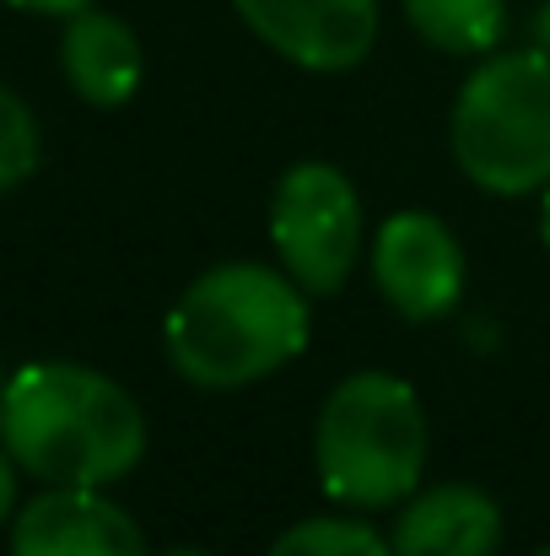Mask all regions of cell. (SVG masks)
<instances>
[{"instance_id":"1","label":"cell","mask_w":550,"mask_h":556,"mask_svg":"<svg viewBox=\"0 0 550 556\" xmlns=\"http://www.w3.org/2000/svg\"><path fill=\"white\" fill-rule=\"evenodd\" d=\"M0 443L43 486H114L146 459L136 394L87 363H27L5 378Z\"/></svg>"},{"instance_id":"2","label":"cell","mask_w":550,"mask_h":556,"mask_svg":"<svg viewBox=\"0 0 550 556\" xmlns=\"http://www.w3.org/2000/svg\"><path fill=\"white\" fill-rule=\"evenodd\" d=\"M308 292L259 260L200 270L163 319V352L183 383L232 394L265 383L308 352Z\"/></svg>"},{"instance_id":"3","label":"cell","mask_w":550,"mask_h":556,"mask_svg":"<svg viewBox=\"0 0 550 556\" xmlns=\"http://www.w3.org/2000/svg\"><path fill=\"white\" fill-rule=\"evenodd\" d=\"M432 427L415 383L399 372H346L314 416V470L330 503L351 514L399 508L426 486Z\"/></svg>"},{"instance_id":"4","label":"cell","mask_w":550,"mask_h":556,"mask_svg":"<svg viewBox=\"0 0 550 556\" xmlns=\"http://www.w3.org/2000/svg\"><path fill=\"white\" fill-rule=\"evenodd\" d=\"M448 152L470 185L502 200L550 185V54L540 43L475 60L453 92Z\"/></svg>"},{"instance_id":"5","label":"cell","mask_w":550,"mask_h":556,"mask_svg":"<svg viewBox=\"0 0 550 556\" xmlns=\"http://www.w3.org/2000/svg\"><path fill=\"white\" fill-rule=\"evenodd\" d=\"M270 249L308 298H335L367 249L357 185L324 157L292 163L270 189Z\"/></svg>"},{"instance_id":"6","label":"cell","mask_w":550,"mask_h":556,"mask_svg":"<svg viewBox=\"0 0 550 556\" xmlns=\"http://www.w3.org/2000/svg\"><path fill=\"white\" fill-rule=\"evenodd\" d=\"M367 265L378 298L405 325H437L464 303L470 260L459 232L432 211H394L367 238Z\"/></svg>"},{"instance_id":"7","label":"cell","mask_w":550,"mask_h":556,"mask_svg":"<svg viewBox=\"0 0 550 556\" xmlns=\"http://www.w3.org/2000/svg\"><path fill=\"white\" fill-rule=\"evenodd\" d=\"M238 22L308 76H346L378 49V0H232Z\"/></svg>"},{"instance_id":"8","label":"cell","mask_w":550,"mask_h":556,"mask_svg":"<svg viewBox=\"0 0 550 556\" xmlns=\"http://www.w3.org/2000/svg\"><path fill=\"white\" fill-rule=\"evenodd\" d=\"M11 556H152V546L103 486H43L11 519Z\"/></svg>"},{"instance_id":"9","label":"cell","mask_w":550,"mask_h":556,"mask_svg":"<svg viewBox=\"0 0 550 556\" xmlns=\"http://www.w3.org/2000/svg\"><path fill=\"white\" fill-rule=\"evenodd\" d=\"M508 535L502 503L470 481H437L394 508V556H497Z\"/></svg>"},{"instance_id":"10","label":"cell","mask_w":550,"mask_h":556,"mask_svg":"<svg viewBox=\"0 0 550 556\" xmlns=\"http://www.w3.org/2000/svg\"><path fill=\"white\" fill-rule=\"evenodd\" d=\"M60 71H65V87L81 103H92V109H125L141 92L146 54H141V38H136V27L125 16H114L103 5H87V11L65 16Z\"/></svg>"},{"instance_id":"11","label":"cell","mask_w":550,"mask_h":556,"mask_svg":"<svg viewBox=\"0 0 550 556\" xmlns=\"http://www.w3.org/2000/svg\"><path fill=\"white\" fill-rule=\"evenodd\" d=\"M410 33L453 60H486L508 38V0H399Z\"/></svg>"},{"instance_id":"12","label":"cell","mask_w":550,"mask_h":556,"mask_svg":"<svg viewBox=\"0 0 550 556\" xmlns=\"http://www.w3.org/2000/svg\"><path fill=\"white\" fill-rule=\"evenodd\" d=\"M265 556H394L388 535L351 514H314L286 525Z\"/></svg>"},{"instance_id":"13","label":"cell","mask_w":550,"mask_h":556,"mask_svg":"<svg viewBox=\"0 0 550 556\" xmlns=\"http://www.w3.org/2000/svg\"><path fill=\"white\" fill-rule=\"evenodd\" d=\"M38 157H43V136L33 109L11 87H0V194L27 185L38 174Z\"/></svg>"},{"instance_id":"14","label":"cell","mask_w":550,"mask_h":556,"mask_svg":"<svg viewBox=\"0 0 550 556\" xmlns=\"http://www.w3.org/2000/svg\"><path fill=\"white\" fill-rule=\"evenodd\" d=\"M16 476H22V465H16L11 448L0 443V525L16 519Z\"/></svg>"},{"instance_id":"15","label":"cell","mask_w":550,"mask_h":556,"mask_svg":"<svg viewBox=\"0 0 550 556\" xmlns=\"http://www.w3.org/2000/svg\"><path fill=\"white\" fill-rule=\"evenodd\" d=\"M5 5H16V11H27V16H76V11H87V5H98V0H5Z\"/></svg>"},{"instance_id":"16","label":"cell","mask_w":550,"mask_h":556,"mask_svg":"<svg viewBox=\"0 0 550 556\" xmlns=\"http://www.w3.org/2000/svg\"><path fill=\"white\" fill-rule=\"evenodd\" d=\"M529 27H535V43L550 54V0H540V11H535V22H529Z\"/></svg>"},{"instance_id":"17","label":"cell","mask_w":550,"mask_h":556,"mask_svg":"<svg viewBox=\"0 0 550 556\" xmlns=\"http://www.w3.org/2000/svg\"><path fill=\"white\" fill-rule=\"evenodd\" d=\"M540 243L550 249V185L540 189Z\"/></svg>"},{"instance_id":"18","label":"cell","mask_w":550,"mask_h":556,"mask_svg":"<svg viewBox=\"0 0 550 556\" xmlns=\"http://www.w3.org/2000/svg\"><path fill=\"white\" fill-rule=\"evenodd\" d=\"M152 556H210L205 546H163V552H152Z\"/></svg>"},{"instance_id":"19","label":"cell","mask_w":550,"mask_h":556,"mask_svg":"<svg viewBox=\"0 0 550 556\" xmlns=\"http://www.w3.org/2000/svg\"><path fill=\"white\" fill-rule=\"evenodd\" d=\"M529 556H550V541H546V546H535V552H529Z\"/></svg>"},{"instance_id":"20","label":"cell","mask_w":550,"mask_h":556,"mask_svg":"<svg viewBox=\"0 0 550 556\" xmlns=\"http://www.w3.org/2000/svg\"><path fill=\"white\" fill-rule=\"evenodd\" d=\"M0 394H5V368H0Z\"/></svg>"}]
</instances>
